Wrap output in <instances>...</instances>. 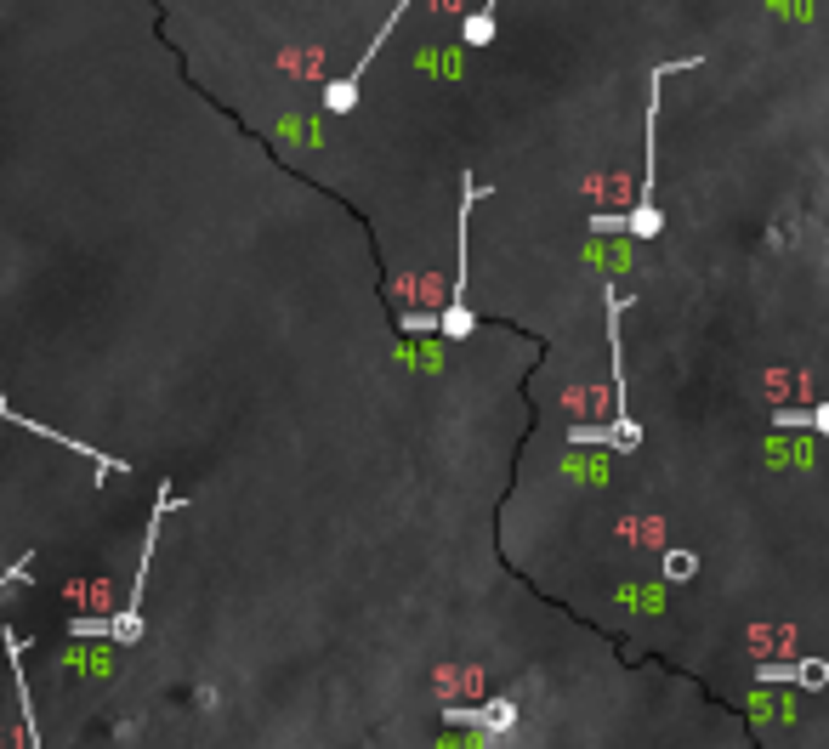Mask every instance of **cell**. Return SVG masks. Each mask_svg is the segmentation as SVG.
Wrapping results in <instances>:
<instances>
[{"mask_svg":"<svg viewBox=\"0 0 829 749\" xmlns=\"http://www.w3.org/2000/svg\"><path fill=\"white\" fill-rule=\"evenodd\" d=\"M177 506H182V494L159 488L154 517H148V528H142V562H137V579H131V591H125V608L114 613V625H108V642H120V647H137V642H142V591H148V562H154V545H159V523H165V511H177Z\"/></svg>","mask_w":829,"mask_h":749,"instance_id":"1","label":"cell"},{"mask_svg":"<svg viewBox=\"0 0 829 749\" xmlns=\"http://www.w3.org/2000/svg\"><path fill=\"white\" fill-rule=\"evenodd\" d=\"M409 6H415V0H398V6H392V18H387V29H381V35H370V46H364V57H358V69L347 74V80H336V86H324V108H330V114H353V108H358V86H364V74H370L375 52L387 46V35L398 29V18H404Z\"/></svg>","mask_w":829,"mask_h":749,"instance_id":"2","label":"cell"},{"mask_svg":"<svg viewBox=\"0 0 829 749\" xmlns=\"http://www.w3.org/2000/svg\"><path fill=\"white\" fill-rule=\"evenodd\" d=\"M443 721H449V727L512 732L517 727V704H512V698H506V704H449V710H443Z\"/></svg>","mask_w":829,"mask_h":749,"instance_id":"3","label":"cell"},{"mask_svg":"<svg viewBox=\"0 0 829 749\" xmlns=\"http://www.w3.org/2000/svg\"><path fill=\"white\" fill-rule=\"evenodd\" d=\"M0 426H23V432H35V437H46V443H63V449H74V454H86V460H97V471H125L114 454H97L91 443H74V437H63V432H52V426H40V420H23L12 403L0 398Z\"/></svg>","mask_w":829,"mask_h":749,"instance_id":"4","label":"cell"},{"mask_svg":"<svg viewBox=\"0 0 829 749\" xmlns=\"http://www.w3.org/2000/svg\"><path fill=\"white\" fill-rule=\"evenodd\" d=\"M0 642H6V659H12V681H18V715H23V727H29V749H46V738H40V715H35V698H29V676H23V664H18V636L12 630H0Z\"/></svg>","mask_w":829,"mask_h":749,"instance_id":"5","label":"cell"},{"mask_svg":"<svg viewBox=\"0 0 829 749\" xmlns=\"http://www.w3.org/2000/svg\"><path fill=\"white\" fill-rule=\"evenodd\" d=\"M773 426L778 432H824L829 437V403H818V409H773Z\"/></svg>","mask_w":829,"mask_h":749,"instance_id":"6","label":"cell"},{"mask_svg":"<svg viewBox=\"0 0 829 749\" xmlns=\"http://www.w3.org/2000/svg\"><path fill=\"white\" fill-rule=\"evenodd\" d=\"M472 330H477V313L466 307V301H449V307L438 313V335L443 341H466Z\"/></svg>","mask_w":829,"mask_h":749,"instance_id":"7","label":"cell"},{"mask_svg":"<svg viewBox=\"0 0 829 749\" xmlns=\"http://www.w3.org/2000/svg\"><path fill=\"white\" fill-rule=\"evenodd\" d=\"M619 602L636 613H659L665 608V579H648V585H619Z\"/></svg>","mask_w":829,"mask_h":749,"instance_id":"8","label":"cell"},{"mask_svg":"<svg viewBox=\"0 0 829 749\" xmlns=\"http://www.w3.org/2000/svg\"><path fill=\"white\" fill-rule=\"evenodd\" d=\"M659 227H665L659 205H653V199H636V210L625 216V233H631V239H659Z\"/></svg>","mask_w":829,"mask_h":749,"instance_id":"9","label":"cell"},{"mask_svg":"<svg viewBox=\"0 0 829 749\" xmlns=\"http://www.w3.org/2000/svg\"><path fill=\"white\" fill-rule=\"evenodd\" d=\"M494 12H500V0H483L472 18H466V29H460V35H466V46H489V40H494Z\"/></svg>","mask_w":829,"mask_h":749,"instance_id":"10","label":"cell"},{"mask_svg":"<svg viewBox=\"0 0 829 749\" xmlns=\"http://www.w3.org/2000/svg\"><path fill=\"white\" fill-rule=\"evenodd\" d=\"M693 574H699V557L682 551V545H671L665 562H659V579H665V585H682V579H693Z\"/></svg>","mask_w":829,"mask_h":749,"instance_id":"11","label":"cell"},{"mask_svg":"<svg viewBox=\"0 0 829 749\" xmlns=\"http://www.w3.org/2000/svg\"><path fill=\"white\" fill-rule=\"evenodd\" d=\"M761 454H767V466H807V460H812V449L801 443V437H784V443L773 437Z\"/></svg>","mask_w":829,"mask_h":749,"instance_id":"12","label":"cell"},{"mask_svg":"<svg viewBox=\"0 0 829 749\" xmlns=\"http://www.w3.org/2000/svg\"><path fill=\"white\" fill-rule=\"evenodd\" d=\"M500 732H483V727H460V738H438V749H494Z\"/></svg>","mask_w":829,"mask_h":749,"instance_id":"13","label":"cell"},{"mask_svg":"<svg viewBox=\"0 0 829 749\" xmlns=\"http://www.w3.org/2000/svg\"><path fill=\"white\" fill-rule=\"evenodd\" d=\"M591 262H602V273H625L631 267V244H614V250L591 244Z\"/></svg>","mask_w":829,"mask_h":749,"instance_id":"14","label":"cell"},{"mask_svg":"<svg viewBox=\"0 0 829 749\" xmlns=\"http://www.w3.org/2000/svg\"><path fill=\"white\" fill-rule=\"evenodd\" d=\"M279 137L284 142H324V131H313L307 120H279Z\"/></svg>","mask_w":829,"mask_h":749,"instance_id":"15","label":"cell"},{"mask_svg":"<svg viewBox=\"0 0 829 749\" xmlns=\"http://www.w3.org/2000/svg\"><path fill=\"white\" fill-rule=\"evenodd\" d=\"M398 358H404V364H421V369H438L443 364V352L432 347V341H426V347H404Z\"/></svg>","mask_w":829,"mask_h":749,"instance_id":"16","label":"cell"},{"mask_svg":"<svg viewBox=\"0 0 829 749\" xmlns=\"http://www.w3.org/2000/svg\"><path fill=\"white\" fill-rule=\"evenodd\" d=\"M398 330H404V335H426V330H438V313H404V318H398Z\"/></svg>","mask_w":829,"mask_h":749,"instance_id":"17","label":"cell"},{"mask_svg":"<svg viewBox=\"0 0 829 749\" xmlns=\"http://www.w3.org/2000/svg\"><path fill=\"white\" fill-rule=\"evenodd\" d=\"M807 6H812V0H767V12H773V18H795V23L807 18Z\"/></svg>","mask_w":829,"mask_h":749,"instance_id":"18","label":"cell"},{"mask_svg":"<svg viewBox=\"0 0 829 749\" xmlns=\"http://www.w3.org/2000/svg\"><path fill=\"white\" fill-rule=\"evenodd\" d=\"M29 568H35V557L12 562V568H6V574H0V591H6V585H18V579H29Z\"/></svg>","mask_w":829,"mask_h":749,"instance_id":"19","label":"cell"}]
</instances>
